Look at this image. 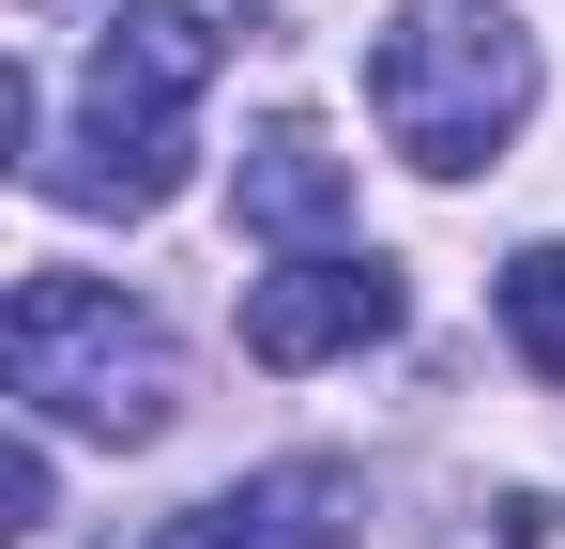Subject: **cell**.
I'll return each mask as SVG.
<instances>
[{
  "label": "cell",
  "instance_id": "obj_1",
  "mask_svg": "<svg viewBox=\"0 0 565 549\" xmlns=\"http://www.w3.org/2000/svg\"><path fill=\"white\" fill-rule=\"evenodd\" d=\"M214 62H230V15H199V0H107L77 122L31 153V183L77 198V214H169L184 198V107H199Z\"/></svg>",
  "mask_w": 565,
  "mask_h": 549
},
{
  "label": "cell",
  "instance_id": "obj_4",
  "mask_svg": "<svg viewBox=\"0 0 565 549\" xmlns=\"http://www.w3.org/2000/svg\"><path fill=\"white\" fill-rule=\"evenodd\" d=\"M367 336H397V260H367V245H290L245 290V352L260 366H337Z\"/></svg>",
  "mask_w": 565,
  "mask_h": 549
},
{
  "label": "cell",
  "instance_id": "obj_5",
  "mask_svg": "<svg viewBox=\"0 0 565 549\" xmlns=\"http://www.w3.org/2000/svg\"><path fill=\"white\" fill-rule=\"evenodd\" d=\"M352 519H367V488H352L337 458H276V473H245V488L184 504L153 549H352Z\"/></svg>",
  "mask_w": 565,
  "mask_h": 549
},
{
  "label": "cell",
  "instance_id": "obj_9",
  "mask_svg": "<svg viewBox=\"0 0 565 549\" xmlns=\"http://www.w3.org/2000/svg\"><path fill=\"white\" fill-rule=\"evenodd\" d=\"M46 443H62V428H15V458H0V535L46 519Z\"/></svg>",
  "mask_w": 565,
  "mask_h": 549
},
{
  "label": "cell",
  "instance_id": "obj_7",
  "mask_svg": "<svg viewBox=\"0 0 565 549\" xmlns=\"http://www.w3.org/2000/svg\"><path fill=\"white\" fill-rule=\"evenodd\" d=\"M504 336H520L535 381H565V245H520L504 260Z\"/></svg>",
  "mask_w": 565,
  "mask_h": 549
},
{
  "label": "cell",
  "instance_id": "obj_6",
  "mask_svg": "<svg viewBox=\"0 0 565 549\" xmlns=\"http://www.w3.org/2000/svg\"><path fill=\"white\" fill-rule=\"evenodd\" d=\"M337 214H352V169L321 153V122H260L245 138V229L260 245H337Z\"/></svg>",
  "mask_w": 565,
  "mask_h": 549
},
{
  "label": "cell",
  "instance_id": "obj_8",
  "mask_svg": "<svg viewBox=\"0 0 565 549\" xmlns=\"http://www.w3.org/2000/svg\"><path fill=\"white\" fill-rule=\"evenodd\" d=\"M459 549H565V504H551V488H520V504H489Z\"/></svg>",
  "mask_w": 565,
  "mask_h": 549
},
{
  "label": "cell",
  "instance_id": "obj_3",
  "mask_svg": "<svg viewBox=\"0 0 565 549\" xmlns=\"http://www.w3.org/2000/svg\"><path fill=\"white\" fill-rule=\"evenodd\" d=\"M367 107L428 183H473L535 122V31L504 0H397L367 31Z\"/></svg>",
  "mask_w": 565,
  "mask_h": 549
},
{
  "label": "cell",
  "instance_id": "obj_2",
  "mask_svg": "<svg viewBox=\"0 0 565 549\" xmlns=\"http://www.w3.org/2000/svg\"><path fill=\"white\" fill-rule=\"evenodd\" d=\"M0 381H15V412L62 428V443H153V428L184 412L169 321L122 305L107 274H15V305H0Z\"/></svg>",
  "mask_w": 565,
  "mask_h": 549
}]
</instances>
